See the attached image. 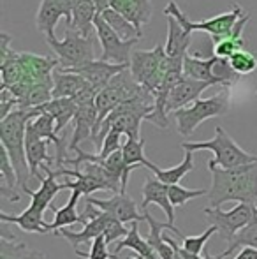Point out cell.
I'll return each instance as SVG.
<instances>
[{
  "label": "cell",
  "instance_id": "obj_1",
  "mask_svg": "<svg viewBox=\"0 0 257 259\" xmlns=\"http://www.w3.org/2000/svg\"><path fill=\"white\" fill-rule=\"evenodd\" d=\"M212 187L208 199L212 208H220L227 201L254 205L257 198V162L234 169H212Z\"/></svg>",
  "mask_w": 257,
  "mask_h": 259
},
{
  "label": "cell",
  "instance_id": "obj_2",
  "mask_svg": "<svg viewBox=\"0 0 257 259\" xmlns=\"http://www.w3.org/2000/svg\"><path fill=\"white\" fill-rule=\"evenodd\" d=\"M41 115V109H14L9 116L0 120V141L2 148L7 152L11 162L14 166L18 177V187L21 191L28 189V180L32 178L30 166L27 160V152H25V140H27V127L32 120H35Z\"/></svg>",
  "mask_w": 257,
  "mask_h": 259
},
{
  "label": "cell",
  "instance_id": "obj_3",
  "mask_svg": "<svg viewBox=\"0 0 257 259\" xmlns=\"http://www.w3.org/2000/svg\"><path fill=\"white\" fill-rule=\"evenodd\" d=\"M185 152H197V150H210L213 152V159L208 162V169L213 167H222V169H234V167L247 166V164L257 162V155L245 152L229 134L220 125L215 127V138L208 141H190L182 143Z\"/></svg>",
  "mask_w": 257,
  "mask_h": 259
},
{
  "label": "cell",
  "instance_id": "obj_4",
  "mask_svg": "<svg viewBox=\"0 0 257 259\" xmlns=\"http://www.w3.org/2000/svg\"><path fill=\"white\" fill-rule=\"evenodd\" d=\"M231 106V92L224 89L222 92L208 97V99H197L187 108H182L173 113L176 122V129L182 136H190L204 120L217 118L229 111Z\"/></svg>",
  "mask_w": 257,
  "mask_h": 259
},
{
  "label": "cell",
  "instance_id": "obj_5",
  "mask_svg": "<svg viewBox=\"0 0 257 259\" xmlns=\"http://www.w3.org/2000/svg\"><path fill=\"white\" fill-rule=\"evenodd\" d=\"M164 14L166 16L176 18L178 23L182 25L183 30H185L189 35H192L194 30H201V32H206V34L212 35L213 41L229 37L231 32H233V28H234V25L238 23V20L245 16L243 7L238 6V4H233V9L227 11V13L217 14V16L206 18V20H201L199 23H195V21H190L189 18H187V14L180 9L178 4H176L175 0H169L168 6L164 7Z\"/></svg>",
  "mask_w": 257,
  "mask_h": 259
},
{
  "label": "cell",
  "instance_id": "obj_6",
  "mask_svg": "<svg viewBox=\"0 0 257 259\" xmlns=\"http://www.w3.org/2000/svg\"><path fill=\"white\" fill-rule=\"evenodd\" d=\"M95 39L97 35H81L72 28H65V37L48 39V46L53 50L59 60V69L72 71L88 62L95 60Z\"/></svg>",
  "mask_w": 257,
  "mask_h": 259
},
{
  "label": "cell",
  "instance_id": "obj_7",
  "mask_svg": "<svg viewBox=\"0 0 257 259\" xmlns=\"http://www.w3.org/2000/svg\"><path fill=\"white\" fill-rule=\"evenodd\" d=\"M129 71L144 90L155 96L168 71V55H166L164 46L157 45L153 50H146V52L134 50Z\"/></svg>",
  "mask_w": 257,
  "mask_h": 259
},
{
  "label": "cell",
  "instance_id": "obj_8",
  "mask_svg": "<svg viewBox=\"0 0 257 259\" xmlns=\"http://www.w3.org/2000/svg\"><path fill=\"white\" fill-rule=\"evenodd\" d=\"M93 27H95L97 41L100 45V60L110 62V64L117 65H130V57H132L134 46L139 42V39L134 41H124L113 28L108 25V21L102 18V14H97L93 20Z\"/></svg>",
  "mask_w": 257,
  "mask_h": 259
},
{
  "label": "cell",
  "instance_id": "obj_9",
  "mask_svg": "<svg viewBox=\"0 0 257 259\" xmlns=\"http://www.w3.org/2000/svg\"><path fill=\"white\" fill-rule=\"evenodd\" d=\"M204 215L208 219L210 226H215L222 238L226 242H231L245 226H248L257 217V210L254 205L248 203H238L229 211H224L220 208H204Z\"/></svg>",
  "mask_w": 257,
  "mask_h": 259
},
{
  "label": "cell",
  "instance_id": "obj_10",
  "mask_svg": "<svg viewBox=\"0 0 257 259\" xmlns=\"http://www.w3.org/2000/svg\"><path fill=\"white\" fill-rule=\"evenodd\" d=\"M65 18L67 28L72 25V6L71 0H41L35 13V27L48 39H55V28L59 21Z\"/></svg>",
  "mask_w": 257,
  "mask_h": 259
},
{
  "label": "cell",
  "instance_id": "obj_11",
  "mask_svg": "<svg viewBox=\"0 0 257 259\" xmlns=\"http://www.w3.org/2000/svg\"><path fill=\"white\" fill-rule=\"evenodd\" d=\"M85 203H92L93 206H97L100 211H106L108 215H111L117 221L124 222H141L144 221V213H139L137 205L134 203V199L129 194H113L108 199H97L93 196H86Z\"/></svg>",
  "mask_w": 257,
  "mask_h": 259
},
{
  "label": "cell",
  "instance_id": "obj_12",
  "mask_svg": "<svg viewBox=\"0 0 257 259\" xmlns=\"http://www.w3.org/2000/svg\"><path fill=\"white\" fill-rule=\"evenodd\" d=\"M48 143L49 141L42 140L32 127V122L27 127V140H25V152H27V160L30 166V175L32 178L37 180H44L46 177L41 175L42 166H49V164L57 162L55 157L48 154Z\"/></svg>",
  "mask_w": 257,
  "mask_h": 259
},
{
  "label": "cell",
  "instance_id": "obj_13",
  "mask_svg": "<svg viewBox=\"0 0 257 259\" xmlns=\"http://www.w3.org/2000/svg\"><path fill=\"white\" fill-rule=\"evenodd\" d=\"M41 171H44V175H46V178L41 182V187H39L37 191H32L30 187L25 191V194H28L32 198V203L28 208H32V210L39 215H42L48 208H52L53 198H55L59 192L69 189L67 182H64V184H59V182H57L55 171H53L49 166H42Z\"/></svg>",
  "mask_w": 257,
  "mask_h": 259
},
{
  "label": "cell",
  "instance_id": "obj_14",
  "mask_svg": "<svg viewBox=\"0 0 257 259\" xmlns=\"http://www.w3.org/2000/svg\"><path fill=\"white\" fill-rule=\"evenodd\" d=\"M213 87L212 83H206V81H197V79H190L183 76L176 87L171 90L169 94V99H168V115L169 113H175L182 108H187L192 103H195L197 99H201V94L204 92L206 89Z\"/></svg>",
  "mask_w": 257,
  "mask_h": 259
},
{
  "label": "cell",
  "instance_id": "obj_15",
  "mask_svg": "<svg viewBox=\"0 0 257 259\" xmlns=\"http://www.w3.org/2000/svg\"><path fill=\"white\" fill-rule=\"evenodd\" d=\"M141 196H143V201H141V210L146 211L150 205H157L162 208L166 215L169 219V224H175V206L171 205V199H169V187L166 184H162L159 178L148 177L144 180V185L141 189Z\"/></svg>",
  "mask_w": 257,
  "mask_h": 259
},
{
  "label": "cell",
  "instance_id": "obj_16",
  "mask_svg": "<svg viewBox=\"0 0 257 259\" xmlns=\"http://www.w3.org/2000/svg\"><path fill=\"white\" fill-rule=\"evenodd\" d=\"M125 69H129L127 65L110 64V62H104L99 58V60H92L78 69H72L71 72H76V74H79L81 78H85L93 89H97L100 92L115 76L120 74Z\"/></svg>",
  "mask_w": 257,
  "mask_h": 259
},
{
  "label": "cell",
  "instance_id": "obj_17",
  "mask_svg": "<svg viewBox=\"0 0 257 259\" xmlns=\"http://www.w3.org/2000/svg\"><path fill=\"white\" fill-rule=\"evenodd\" d=\"M219 58L217 57H208L202 58L201 55H190L187 53L183 58V76L190 79H197V81H206L215 85H222L219 78L215 76V64Z\"/></svg>",
  "mask_w": 257,
  "mask_h": 259
},
{
  "label": "cell",
  "instance_id": "obj_18",
  "mask_svg": "<svg viewBox=\"0 0 257 259\" xmlns=\"http://www.w3.org/2000/svg\"><path fill=\"white\" fill-rule=\"evenodd\" d=\"M110 219H111V215H108L106 211H100L99 217L83 226L81 231H72V229L62 228L57 235L64 236V238L74 247L86 245V243H92L93 240L99 238V236H102L104 233H106V228H108V224H110Z\"/></svg>",
  "mask_w": 257,
  "mask_h": 259
},
{
  "label": "cell",
  "instance_id": "obj_19",
  "mask_svg": "<svg viewBox=\"0 0 257 259\" xmlns=\"http://www.w3.org/2000/svg\"><path fill=\"white\" fill-rule=\"evenodd\" d=\"M110 9L127 18L141 32L143 25H148L151 20V0H110Z\"/></svg>",
  "mask_w": 257,
  "mask_h": 259
},
{
  "label": "cell",
  "instance_id": "obj_20",
  "mask_svg": "<svg viewBox=\"0 0 257 259\" xmlns=\"http://www.w3.org/2000/svg\"><path fill=\"white\" fill-rule=\"evenodd\" d=\"M72 122H74V133H72L71 143H69V152H76V148H79L81 141L92 138V133L97 125L95 103L78 106V113H76Z\"/></svg>",
  "mask_w": 257,
  "mask_h": 259
},
{
  "label": "cell",
  "instance_id": "obj_21",
  "mask_svg": "<svg viewBox=\"0 0 257 259\" xmlns=\"http://www.w3.org/2000/svg\"><path fill=\"white\" fill-rule=\"evenodd\" d=\"M124 249H130L136 252L137 259H162L157 252L153 250V247L148 243L146 238L139 235V224L137 222H130L129 226V235L124 240L117 243L115 252L111 254V259H118V254Z\"/></svg>",
  "mask_w": 257,
  "mask_h": 259
},
{
  "label": "cell",
  "instance_id": "obj_22",
  "mask_svg": "<svg viewBox=\"0 0 257 259\" xmlns=\"http://www.w3.org/2000/svg\"><path fill=\"white\" fill-rule=\"evenodd\" d=\"M86 85L88 81L76 72L55 69L53 72V99H74Z\"/></svg>",
  "mask_w": 257,
  "mask_h": 259
},
{
  "label": "cell",
  "instance_id": "obj_23",
  "mask_svg": "<svg viewBox=\"0 0 257 259\" xmlns=\"http://www.w3.org/2000/svg\"><path fill=\"white\" fill-rule=\"evenodd\" d=\"M190 35L183 30V27L178 23V20L173 16H168V41L164 45L166 55L173 60H183L189 53Z\"/></svg>",
  "mask_w": 257,
  "mask_h": 259
},
{
  "label": "cell",
  "instance_id": "obj_24",
  "mask_svg": "<svg viewBox=\"0 0 257 259\" xmlns=\"http://www.w3.org/2000/svg\"><path fill=\"white\" fill-rule=\"evenodd\" d=\"M72 6V25L69 28L79 32L81 35H93L92 30H95L93 27V20L99 13H97V6L93 0H71Z\"/></svg>",
  "mask_w": 257,
  "mask_h": 259
},
{
  "label": "cell",
  "instance_id": "obj_25",
  "mask_svg": "<svg viewBox=\"0 0 257 259\" xmlns=\"http://www.w3.org/2000/svg\"><path fill=\"white\" fill-rule=\"evenodd\" d=\"M0 221L7 222V224H16L18 228L25 233H37V235L49 233L48 222H44L42 215L35 213L32 208H25V210L18 215H11V213H6V211H0Z\"/></svg>",
  "mask_w": 257,
  "mask_h": 259
},
{
  "label": "cell",
  "instance_id": "obj_26",
  "mask_svg": "<svg viewBox=\"0 0 257 259\" xmlns=\"http://www.w3.org/2000/svg\"><path fill=\"white\" fill-rule=\"evenodd\" d=\"M79 198H81V192L72 191L69 201L65 203L62 208L52 206L53 213H55V221L48 224L49 231H53L57 235V233H59L62 228H67V226H74V224H81V213H78V210H76Z\"/></svg>",
  "mask_w": 257,
  "mask_h": 259
},
{
  "label": "cell",
  "instance_id": "obj_27",
  "mask_svg": "<svg viewBox=\"0 0 257 259\" xmlns=\"http://www.w3.org/2000/svg\"><path fill=\"white\" fill-rule=\"evenodd\" d=\"M39 109L41 113H48L55 118L57 133L60 134L71 123V120H74L76 113H78V104L74 103V99H53Z\"/></svg>",
  "mask_w": 257,
  "mask_h": 259
},
{
  "label": "cell",
  "instance_id": "obj_28",
  "mask_svg": "<svg viewBox=\"0 0 257 259\" xmlns=\"http://www.w3.org/2000/svg\"><path fill=\"white\" fill-rule=\"evenodd\" d=\"M190 171H194V152H185L183 160L175 167H169V169H162V167L155 166L153 175L155 178L162 182L166 185H178L185 175H189Z\"/></svg>",
  "mask_w": 257,
  "mask_h": 259
},
{
  "label": "cell",
  "instance_id": "obj_29",
  "mask_svg": "<svg viewBox=\"0 0 257 259\" xmlns=\"http://www.w3.org/2000/svg\"><path fill=\"white\" fill-rule=\"evenodd\" d=\"M102 18L108 21V25H110V27L124 39V41H134V39H139L141 41V39H143V32L137 30L127 18H124L120 13H117V11L106 9L102 13Z\"/></svg>",
  "mask_w": 257,
  "mask_h": 259
},
{
  "label": "cell",
  "instance_id": "obj_30",
  "mask_svg": "<svg viewBox=\"0 0 257 259\" xmlns=\"http://www.w3.org/2000/svg\"><path fill=\"white\" fill-rule=\"evenodd\" d=\"M122 154H124V160L127 166H137V167H148L150 171H153L155 164L151 160L146 159L144 155V140H130L127 138L122 147Z\"/></svg>",
  "mask_w": 257,
  "mask_h": 259
},
{
  "label": "cell",
  "instance_id": "obj_31",
  "mask_svg": "<svg viewBox=\"0 0 257 259\" xmlns=\"http://www.w3.org/2000/svg\"><path fill=\"white\" fill-rule=\"evenodd\" d=\"M229 64L236 74H250L257 69V55L247 52V50H240L229 58Z\"/></svg>",
  "mask_w": 257,
  "mask_h": 259
},
{
  "label": "cell",
  "instance_id": "obj_32",
  "mask_svg": "<svg viewBox=\"0 0 257 259\" xmlns=\"http://www.w3.org/2000/svg\"><path fill=\"white\" fill-rule=\"evenodd\" d=\"M169 187V199H171L173 206H183L190 201V199L201 198L210 192V189H187L182 185H168Z\"/></svg>",
  "mask_w": 257,
  "mask_h": 259
},
{
  "label": "cell",
  "instance_id": "obj_33",
  "mask_svg": "<svg viewBox=\"0 0 257 259\" xmlns=\"http://www.w3.org/2000/svg\"><path fill=\"white\" fill-rule=\"evenodd\" d=\"M215 233H219V229H217L215 226H210V228H206V231L201 233L199 236H182V243H180V245H182L187 252L194 254V256H202L206 242H208Z\"/></svg>",
  "mask_w": 257,
  "mask_h": 259
},
{
  "label": "cell",
  "instance_id": "obj_34",
  "mask_svg": "<svg viewBox=\"0 0 257 259\" xmlns=\"http://www.w3.org/2000/svg\"><path fill=\"white\" fill-rule=\"evenodd\" d=\"M240 247H252V249H257V217L248 226H245V228L231 240L227 249H231L234 252V250L240 249Z\"/></svg>",
  "mask_w": 257,
  "mask_h": 259
},
{
  "label": "cell",
  "instance_id": "obj_35",
  "mask_svg": "<svg viewBox=\"0 0 257 259\" xmlns=\"http://www.w3.org/2000/svg\"><path fill=\"white\" fill-rule=\"evenodd\" d=\"M245 50V41H236L233 37H224L219 41H213V57L229 60L236 52Z\"/></svg>",
  "mask_w": 257,
  "mask_h": 259
},
{
  "label": "cell",
  "instance_id": "obj_36",
  "mask_svg": "<svg viewBox=\"0 0 257 259\" xmlns=\"http://www.w3.org/2000/svg\"><path fill=\"white\" fill-rule=\"evenodd\" d=\"M0 177H2V180L6 182V187L11 189V191L16 192V187H18V177H16V171H14V166L13 162H11L9 155H7V152L2 148V152H0Z\"/></svg>",
  "mask_w": 257,
  "mask_h": 259
},
{
  "label": "cell",
  "instance_id": "obj_37",
  "mask_svg": "<svg viewBox=\"0 0 257 259\" xmlns=\"http://www.w3.org/2000/svg\"><path fill=\"white\" fill-rule=\"evenodd\" d=\"M28 247L16 240H0V259H23Z\"/></svg>",
  "mask_w": 257,
  "mask_h": 259
},
{
  "label": "cell",
  "instance_id": "obj_38",
  "mask_svg": "<svg viewBox=\"0 0 257 259\" xmlns=\"http://www.w3.org/2000/svg\"><path fill=\"white\" fill-rule=\"evenodd\" d=\"M76 254L83 259H111V254L108 252V242L104 238V235L93 240L88 252H83V250L76 249Z\"/></svg>",
  "mask_w": 257,
  "mask_h": 259
},
{
  "label": "cell",
  "instance_id": "obj_39",
  "mask_svg": "<svg viewBox=\"0 0 257 259\" xmlns=\"http://www.w3.org/2000/svg\"><path fill=\"white\" fill-rule=\"evenodd\" d=\"M164 238H166V242L173 247V250H175V259H227L231 254H233V250L231 249H226L222 254H217V256H208V254H206V256H194V254L187 252V250L183 249V247L180 245L175 238H169V236H164Z\"/></svg>",
  "mask_w": 257,
  "mask_h": 259
},
{
  "label": "cell",
  "instance_id": "obj_40",
  "mask_svg": "<svg viewBox=\"0 0 257 259\" xmlns=\"http://www.w3.org/2000/svg\"><path fill=\"white\" fill-rule=\"evenodd\" d=\"M122 136H124V134L117 133V131H110V133H108V136L104 138L102 148H100V152H99L100 159H108L111 154L122 150V147H124V143H122Z\"/></svg>",
  "mask_w": 257,
  "mask_h": 259
},
{
  "label": "cell",
  "instance_id": "obj_41",
  "mask_svg": "<svg viewBox=\"0 0 257 259\" xmlns=\"http://www.w3.org/2000/svg\"><path fill=\"white\" fill-rule=\"evenodd\" d=\"M20 108V101L18 97L13 96V92L7 89L0 90V120H4L6 116H9L14 109Z\"/></svg>",
  "mask_w": 257,
  "mask_h": 259
},
{
  "label": "cell",
  "instance_id": "obj_42",
  "mask_svg": "<svg viewBox=\"0 0 257 259\" xmlns=\"http://www.w3.org/2000/svg\"><path fill=\"white\" fill-rule=\"evenodd\" d=\"M234 259H257V249L252 247H243L240 252L234 256Z\"/></svg>",
  "mask_w": 257,
  "mask_h": 259
},
{
  "label": "cell",
  "instance_id": "obj_43",
  "mask_svg": "<svg viewBox=\"0 0 257 259\" xmlns=\"http://www.w3.org/2000/svg\"><path fill=\"white\" fill-rule=\"evenodd\" d=\"M23 259H46L44 252H41V250H30L28 249V252L25 254Z\"/></svg>",
  "mask_w": 257,
  "mask_h": 259
},
{
  "label": "cell",
  "instance_id": "obj_44",
  "mask_svg": "<svg viewBox=\"0 0 257 259\" xmlns=\"http://www.w3.org/2000/svg\"><path fill=\"white\" fill-rule=\"evenodd\" d=\"M97 6V13L102 14L106 9H110V0H93Z\"/></svg>",
  "mask_w": 257,
  "mask_h": 259
},
{
  "label": "cell",
  "instance_id": "obj_45",
  "mask_svg": "<svg viewBox=\"0 0 257 259\" xmlns=\"http://www.w3.org/2000/svg\"><path fill=\"white\" fill-rule=\"evenodd\" d=\"M254 206H255V210H257V198H255V203H254Z\"/></svg>",
  "mask_w": 257,
  "mask_h": 259
},
{
  "label": "cell",
  "instance_id": "obj_46",
  "mask_svg": "<svg viewBox=\"0 0 257 259\" xmlns=\"http://www.w3.org/2000/svg\"><path fill=\"white\" fill-rule=\"evenodd\" d=\"M255 99H257V92H255Z\"/></svg>",
  "mask_w": 257,
  "mask_h": 259
},
{
  "label": "cell",
  "instance_id": "obj_47",
  "mask_svg": "<svg viewBox=\"0 0 257 259\" xmlns=\"http://www.w3.org/2000/svg\"><path fill=\"white\" fill-rule=\"evenodd\" d=\"M134 259H137V257H134Z\"/></svg>",
  "mask_w": 257,
  "mask_h": 259
}]
</instances>
